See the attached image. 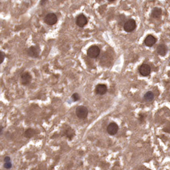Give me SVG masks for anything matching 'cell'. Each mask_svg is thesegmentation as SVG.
Masks as SVG:
<instances>
[{"label": "cell", "mask_w": 170, "mask_h": 170, "mask_svg": "<svg viewBox=\"0 0 170 170\" xmlns=\"http://www.w3.org/2000/svg\"><path fill=\"white\" fill-rule=\"evenodd\" d=\"M100 52L101 50L98 46H92L88 49L87 51V54L89 57L91 59H96L99 56Z\"/></svg>", "instance_id": "6da1fadb"}, {"label": "cell", "mask_w": 170, "mask_h": 170, "mask_svg": "<svg viewBox=\"0 0 170 170\" xmlns=\"http://www.w3.org/2000/svg\"><path fill=\"white\" fill-rule=\"evenodd\" d=\"M40 53V48L37 46H30L27 51V54L29 57L34 59L38 58Z\"/></svg>", "instance_id": "7a4b0ae2"}, {"label": "cell", "mask_w": 170, "mask_h": 170, "mask_svg": "<svg viewBox=\"0 0 170 170\" xmlns=\"http://www.w3.org/2000/svg\"><path fill=\"white\" fill-rule=\"evenodd\" d=\"M76 114L79 119H85L88 115V109L85 106H79L76 108Z\"/></svg>", "instance_id": "3957f363"}, {"label": "cell", "mask_w": 170, "mask_h": 170, "mask_svg": "<svg viewBox=\"0 0 170 170\" xmlns=\"http://www.w3.org/2000/svg\"><path fill=\"white\" fill-rule=\"evenodd\" d=\"M32 81V76L28 71L23 72L21 76V82L23 86L29 85Z\"/></svg>", "instance_id": "277c9868"}, {"label": "cell", "mask_w": 170, "mask_h": 170, "mask_svg": "<svg viewBox=\"0 0 170 170\" xmlns=\"http://www.w3.org/2000/svg\"><path fill=\"white\" fill-rule=\"evenodd\" d=\"M136 27V21L131 19L128 20L126 22H125L124 25V30L127 32H131L135 30Z\"/></svg>", "instance_id": "5b68a950"}, {"label": "cell", "mask_w": 170, "mask_h": 170, "mask_svg": "<svg viewBox=\"0 0 170 170\" xmlns=\"http://www.w3.org/2000/svg\"><path fill=\"white\" fill-rule=\"evenodd\" d=\"M44 22L49 26L54 25L57 22V17L54 13H49L46 16Z\"/></svg>", "instance_id": "8992f818"}, {"label": "cell", "mask_w": 170, "mask_h": 170, "mask_svg": "<svg viewBox=\"0 0 170 170\" xmlns=\"http://www.w3.org/2000/svg\"><path fill=\"white\" fill-rule=\"evenodd\" d=\"M107 131L109 134L111 136L115 135L119 131V126L115 123H111L107 126Z\"/></svg>", "instance_id": "52a82bcc"}, {"label": "cell", "mask_w": 170, "mask_h": 170, "mask_svg": "<svg viewBox=\"0 0 170 170\" xmlns=\"http://www.w3.org/2000/svg\"><path fill=\"white\" fill-rule=\"evenodd\" d=\"M139 71L140 74L142 76L146 77V76H149L150 74L151 68H150V66L149 65L144 64H142L140 66Z\"/></svg>", "instance_id": "ba28073f"}, {"label": "cell", "mask_w": 170, "mask_h": 170, "mask_svg": "<svg viewBox=\"0 0 170 170\" xmlns=\"http://www.w3.org/2000/svg\"><path fill=\"white\" fill-rule=\"evenodd\" d=\"M87 22H88L87 18L85 15L81 14L78 16L76 19V24L79 27H84L87 24Z\"/></svg>", "instance_id": "9c48e42d"}, {"label": "cell", "mask_w": 170, "mask_h": 170, "mask_svg": "<svg viewBox=\"0 0 170 170\" xmlns=\"http://www.w3.org/2000/svg\"><path fill=\"white\" fill-rule=\"evenodd\" d=\"M107 92V87L104 84H99L96 86L95 93L98 95H103Z\"/></svg>", "instance_id": "30bf717a"}, {"label": "cell", "mask_w": 170, "mask_h": 170, "mask_svg": "<svg viewBox=\"0 0 170 170\" xmlns=\"http://www.w3.org/2000/svg\"><path fill=\"white\" fill-rule=\"evenodd\" d=\"M63 136H65L68 139L71 140L73 139V138L75 136V132L74 131V130L71 129L70 127H68V128L66 127L63 131Z\"/></svg>", "instance_id": "8fae6325"}, {"label": "cell", "mask_w": 170, "mask_h": 170, "mask_svg": "<svg viewBox=\"0 0 170 170\" xmlns=\"http://www.w3.org/2000/svg\"><path fill=\"white\" fill-rule=\"evenodd\" d=\"M156 41V40L154 37L151 35H149L146 38L144 43L146 46L151 47L154 45Z\"/></svg>", "instance_id": "7c38bea8"}, {"label": "cell", "mask_w": 170, "mask_h": 170, "mask_svg": "<svg viewBox=\"0 0 170 170\" xmlns=\"http://www.w3.org/2000/svg\"><path fill=\"white\" fill-rule=\"evenodd\" d=\"M157 54L161 56H164L167 52V46L164 44H160L156 48Z\"/></svg>", "instance_id": "4fadbf2b"}, {"label": "cell", "mask_w": 170, "mask_h": 170, "mask_svg": "<svg viewBox=\"0 0 170 170\" xmlns=\"http://www.w3.org/2000/svg\"><path fill=\"white\" fill-rule=\"evenodd\" d=\"M162 9L159 8H154L151 12V16L154 18H158L162 14Z\"/></svg>", "instance_id": "5bb4252c"}, {"label": "cell", "mask_w": 170, "mask_h": 170, "mask_svg": "<svg viewBox=\"0 0 170 170\" xmlns=\"http://www.w3.org/2000/svg\"><path fill=\"white\" fill-rule=\"evenodd\" d=\"M4 167L6 169H8V170H9L10 169L12 168V163L11 162V158L10 156H6L4 159Z\"/></svg>", "instance_id": "9a60e30c"}, {"label": "cell", "mask_w": 170, "mask_h": 170, "mask_svg": "<svg viewBox=\"0 0 170 170\" xmlns=\"http://www.w3.org/2000/svg\"><path fill=\"white\" fill-rule=\"evenodd\" d=\"M36 134V131L32 128H28L24 132V137L30 139L34 137Z\"/></svg>", "instance_id": "2e32d148"}, {"label": "cell", "mask_w": 170, "mask_h": 170, "mask_svg": "<svg viewBox=\"0 0 170 170\" xmlns=\"http://www.w3.org/2000/svg\"><path fill=\"white\" fill-rule=\"evenodd\" d=\"M154 98V94L151 91H148L144 95V99L146 101H151Z\"/></svg>", "instance_id": "e0dca14e"}, {"label": "cell", "mask_w": 170, "mask_h": 170, "mask_svg": "<svg viewBox=\"0 0 170 170\" xmlns=\"http://www.w3.org/2000/svg\"><path fill=\"white\" fill-rule=\"evenodd\" d=\"M71 99L74 101H77L80 99V96L78 93H74L71 96Z\"/></svg>", "instance_id": "ac0fdd59"}, {"label": "cell", "mask_w": 170, "mask_h": 170, "mask_svg": "<svg viewBox=\"0 0 170 170\" xmlns=\"http://www.w3.org/2000/svg\"><path fill=\"white\" fill-rule=\"evenodd\" d=\"M5 56H6L4 52L0 51V64H1L2 62H4L5 59Z\"/></svg>", "instance_id": "d6986e66"}, {"label": "cell", "mask_w": 170, "mask_h": 170, "mask_svg": "<svg viewBox=\"0 0 170 170\" xmlns=\"http://www.w3.org/2000/svg\"><path fill=\"white\" fill-rule=\"evenodd\" d=\"M145 119V115L144 114H139V120L141 123L144 122Z\"/></svg>", "instance_id": "ffe728a7"}, {"label": "cell", "mask_w": 170, "mask_h": 170, "mask_svg": "<svg viewBox=\"0 0 170 170\" xmlns=\"http://www.w3.org/2000/svg\"><path fill=\"white\" fill-rule=\"evenodd\" d=\"M47 1H48V0H40V5L41 6L45 5Z\"/></svg>", "instance_id": "44dd1931"}, {"label": "cell", "mask_w": 170, "mask_h": 170, "mask_svg": "<svg viewBox=\"0 0 170 170\" xmlns=\"http://www.w3.org/2000/svg\"><path fill=\"white\" fill-rule=\"evenodd\" d=\"M4 126H0V136L2 134V133H3V131H4Z\"/></svg>", "instance_id": "7402d4cb"}, {"label": "cell", "mask_w": 170, "mask_h": 170, "mask_svg": "<svg viewBox=\"0 0 170 170\" xmlns=\"http://www.w3.org/2000/svg\"><path fill=\"white\" fill-rule=\"evenodd\" d=\"M108 1H110V2H112V1H114L115 0H108Z\"/></svg>", "instance_id": "603a6c76"}]
</instances>
